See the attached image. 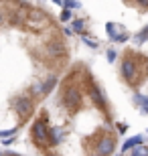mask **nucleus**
Wrapping results in <instances>:
<instances>
[{"label": "nucleus", "mask_w": 148, "mask_h": 156, "mask_svg": "<svg viewBox=\"0 0 148 156\" xmlns=\"http://www.w3.org/2000/svg\"><path fill=\"white\" fill-rule=\"evenodd\" d=\"M61 101L69 112L79 110L81 104H83V91L79 89V85L75 81H71V75L67 77V81H65V85L61 89Z\"/></svg>", "instance_id": "f257e3e1"}, {"label": "nucleus", "mask_w": 148, "mask_h": 156, "mask_svg": "<svg viewBox=\"0 0 148 156\" xmlns=\"http://www.w3.org/2000/svg\"><path fill=\"white\" fill-rule=\"evenodd\" d=\"M12 108H14V112L20 116V122H24L29 116H33L34 101H33V98H29V95H18V98L12 99Z\"/></svg>", "instance_id": "39448f33"}, {"label": "nucleus", "mask_w": 148, "mask_h": 156, "mask_svg": "<svg viewBox=\"0 0 148 156\" xmlns=\"http://www.w3.org/2000/svg\"><path fill=\"white\" fill-rule=\"evenodd\" d=\"M63 20V23H69V20H71V10H63L61 12V16H59Z\"/></svg>", "instance_id": "6ab92c4d"}, {"label": "nucleus", "mask_w": 148, "mask_h": 156, "mask_svg": "<svg viewBox=\"0 0 148 156\" xmlns=\"http://www.w3.org/2000/svg\"><path fill=\"white\" fill-rule=\"evenodd\" d=\"M2 156H18V154H10V152H6V154H2Z\"/></svg>", "instance_id": "5701e85b"}, {"label": "nucleus", "mask_w": 148, "mask_h": 156, "mask_svg": "<svg viewBox=\"0 0 148 156\" xmlns=\"http://www.w3.org/2000/svg\"><path fill=\"white\" fill-rule=\"evenodd\" d=\"M43 51H45L47 57L59 59V57H65V55H67V47H65V41L53 37L51 41H47V45L43 47Z\"/></svg>", "instance_id": "423d86ee"}, {"label": "nucleus", "mask_w": 148, "mask_h": 156, "mask_svg": "<svg viewBox=\"0 0 148 156\" xmlns=\"http://www.w3.org/2000/svg\"><path fill=\"white\" fill-rule=\"evenodd\" d=\"M59 6H63L65 10H75V8H79V2H71V0H67V2H59Z\"/></svg>", "instance_id": "f3484780"}, {"label": "nucleus", "mask_w": 148, "mask_h": 156, "mask_svg": "<svg viewBox=\"0 0 148 156\" xmlns=\"http://www.w3.org/2000/svg\"><path fill=\"white\" fill-rule=\"evenodd\" d=\"M114 150H116V136L114 134L102 136L96 142V156H110Z\"/></svg>", "instance_id": "6e6552de"}, {"label": "nucleus", "mask_w": 148, "mask_h": 156, "mask_svg": "<svg viewBox=\"0 0 148 156\" xmlns=\"http://www.w3.org/2000/svg\"><path fill=\"white\" fill-rule=\"evenodd\" d=\"M47 24H49V16H47L43 10H29V16L24 20V27L41 30V29H45Z\"/></svg>", "instance_id": "0eeeda50"}, {"label": "nucleus", "mask_w": 148, "mask_h": 156, "mask_svg": "<svg viewBox=\"0 0 148 156\" xmlns=\"http://www.w3.org/2000/svg\"><path fill=\"white\" fill-rule=\"evenodd\" d=\"M134 53L128 51L126 53V57L122 59V63H120V75L122 79L128 83V85H136L138 83V63L132 59Z\"/></svg>", "instance_id": "7ed1b4c3"}, {"label": "nucleus", "mask_w": 148, "mask_h": 156, "mask_svg": "<svg viewBox=\"0 0 148 156\" xmlns=\"http://www.w3.org/2000/svg\"><path fill=\"white\" fill-rule=\"evenodd\" d=\"M134 104H136V108H140V112L142 114H148V95H142V93H134Z\"/></svg>", "instance_id": "ddd939ff"}, {"label": "nucleus", "mask_w": 148, "mask_h": 156, "mask_svg": "<svg viewBox=\"0 0 148 156\" xmlns=\"http://www.w3.org/2000/svg\"><path fill=\"white\" fill-rule=\"evenodd\" d=\"M45 154H47V156H57V154H51V152H45Z\"/></svg>", "instance_id": "b1692460"}, {"label": "nucleus", "mask_w": 148, "mask_h": 156, "mask_svg": "<svg viewBox=\"0 0 148 156\" xmlns=\"http://www.w3.org/2000/svg\"><path fill=\"white\" fill-rule=\"evenodd\" d=\"M0 156H2V154H0Z\"/></svg>", "instance_id": "a878e982"}, {"label": "nucleus", "mask_w": 148, "mask_h": 156, "mask_svg": "<svg viewBox=\"0 0 148 156\" xmlns=\"http://www.w3.org/2000/svg\"><path fill=\"white\" fill-rule=\"evenodd\" d=\"M83 85H85L87 98L91 99V104L96 105V108H99V110H106V108H108V99H106V93L102 91V87L97 85V83H96L93 79H91L89 75L85 77V81H83Z\"/></svg>", "instance_id": "20e7f679"}, {"label": "nucleus", "mask_w": 148, "mask_h": 156, "mask_svg": "<svg viewBox=\"0 0 148 156\" xmlns=\"http://www.w3.org/2000/svg\"><path fill=\"white\" fill-rule=\"evenodd\" d=\"M146 148H148V146H146Z\"/></svg>", "instance_id": "393cba45"}, {"label": "nucleus", "mask_w": 148, "mask_h": 156, "mask_svg": "<svg viewBox=\"0 0 148 156\" xmlns=\"http://www.w3.org/2000/svg\"><path fill=\"white\" fill-rule=\"evenodd\" d=\"M81 39H83V43H85L87 47H91V49H97V47H99V41H97V39H91V37L87 35V33H85L83 37H81Z\"/></svg>", "instance_id": "4468645a"}, {"label": "nucleus", "mask_w": 148, "mask_h": 156, "mask_svg": "<svg viewBox=\"0 0 148 156\" xmlns=\"http://www.w3.org/2000/svg\"><path fill=\"white\" fill-rule=\"evenodd\" d=\"M130 156H148V148L146 146H138V148L130 150Z\"/></svg>", "instance_id": "2eb2a0df"}, {"label": "nucleus", "mask_w": 148, "mask_h": 156, "mask_svg": "<svg viewBox=\"0 0 148 156\" xmlns=\"http://www.w3.org/2000/svg\"><path fill=\"white\" fill-rule=\"evenodd\" d=\"M106 30H108V37H110L112 43H126V41L130 39L128 30L118 23H108L106 24Z\"/></svg>", "instance_id": "1a4fd4ad"}, {"label": "nucleus", "mask_w": 148, "mask_h": 156, "mask_svg": "<svg viewBox=\"0 0 148 156\" xmlns=\"http://www.w3.org/2000/svg\"><path fill=\"white\" fill-rule=\"evenodd\" d=\"M65 138V132L63 128L59 126H49V146H59Z\"/></svg>", "instance_id": "9d476101"}, {"label": "nucleus", "mask_w": 148, "mask_h": 156, "mask_svg": "<svg viewBox=\"0 0 148 156\" xmlns=\"http://www.w3.org/2000/svg\"><path fill=\"white\" fill-rule=\"evenodd\" d=\"M116 130H118V134H126L128 126H126V124H116Z\"/></svg>", "instance_id": "aec40b11"}, {"label": "nucleus", "mask_w": 148, "mask_h": 156, "mask_svg": "<svg viewBox=\"0 0 148 156\" xmlns=\"http://www.w3.org/2000/svg\"><path fill=\"white\" fill-rule=\"evenodd\" d=\"M140 33H142V35H144V39L148 41V27H146V29H144V30H140Z\"/></svg>", "instance_id": "412c9836"}, {"label": "nucleus", "mask_w": 148, "mask_h": 156, "mask_svg": "<svg viewBox=\"0 0 148 156\" xmlns=\"http://www.w3.org/2000/svg\"><path fill=\"white\" fill-rule=\"evenodd\" d=\"M132 43H134V47H142L144 43H148V41L144 39V35H142V33H138V35H134V37H132Z\"/></svg>", "instance_id": "dca6fc26"}, {"label": "nucleus", "mask_w": 148, "mask_h": 156, "mask_svg": "<svg viewBox=\"0 0 148 156\" xmlns=\"http://www.w3.org/2000/svg\"><path fill=\"white\" fill-rule=\"evenodd\" d=\"M71 33H79L81 37L85 35V30H87V20H83V18H75V20H71Z\"/></svg>", "instance_id": "9b49d317"}, {"label": "nucleus", "mask_w": 148, "mask_h": 156, "mask_svg": "<svg viewBox=\"0 0 148 156\" xmlns=\"http://www.w3.org/2000/svg\"><path fill=\"white\" fill-rule=\"evenodd\" d=\"M138 146H144V138L142 136H132V138H128L124 142L122 150H134V148H138Z\"/></svg>", "instance_id": "f8f14e48"}, {"label": "nucleus", "mask_w": 148, "mask_h": 156, "mask_svg": "<svg viewBox=\"0 0 148 156\" xmlns=\"http://www.w3.org/2000/svg\"><path fill=\"white\" fill-rule=\"evenodd\" d=\"M4 23V14H2V10H0V24Z\"/></svg>", "instance_id": "4be33fe9"}, {"label": "nucleus", "mask_w": 148, "mask_h": 156, "mask_svg": "<svg viewBox=\"0 0 148 156\" xmlns=\"http://www.w3.org/2000/svg\"><path fill=\"white\" fill-rule=\"evenodd\" d=\"M106 57H108L110 63H116V59H118V51H116L114 47H110L108 51H106Z\"/></svg>", "instance_id": "a211bd4d"}, {"label": "nucleus", "mask_w": 148, "mask_h": 156, "mask_svg": "<svg viewBox=\"0 0 148 156\" xmlns=\"http://www.w3.org/2000/svg\"><path fill=\"white\" fill-rule=\"evenodd\" d=\"M31 138H33V142L39 148H43L47 152V148H49V126H47L45 114L33 122V126H31Z\"/></svg>", "instance_id": "f03ea898"}]
</instances>
